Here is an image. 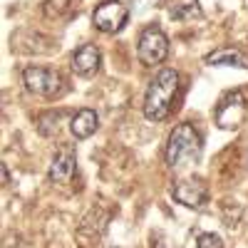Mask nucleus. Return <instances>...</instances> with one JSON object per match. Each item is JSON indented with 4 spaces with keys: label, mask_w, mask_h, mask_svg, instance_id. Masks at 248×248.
Masks as SVG:
<instances>
[{
    "label": "nucleus",
    "mask_w": 248,
    "mask_h": 248,
    "mask_svg": "<svg viewBox=\"0 0 248 248\" xmlns=\"http://www.w3.org/2000/svg\"><path fill=\"white\" fill-rule=\"evenodd\" d=\"M179 90V72L171 67H164L149 82L147 97H144V117L149 122H164L171 112L174 94Z\"/></svg>",
    "instance_id": "obj_1"
},
{
    "label": "nucleus",
    "mask_w": 248,
    "mask_h": 248,
    "mask_svg": "<svg viewBox=\"0 0 248 248\" xmlns=\"http://www.w3.org/2000/svg\"><path fill=\"white\" fill-rule=\"evenodd\" d=\"M201 134L194 129V124L181 122L179 127H174V132L169 134L167 141V152H164V159H167V167L179 171L189 164H196L201 159Z\"/></svg>",
    "instance_id": "obj_2"
},
{
    "label": "nucleus",
    "mask_w": 248,
    "mask_h": 248,
    "mask_svg": "<svg viewBox=\"0 0 248 248\" xmlns=\"http://www.w3.org/2000/svg\"><path fill=\"white\" fill-rule=\"evenodd\" d=\"M23 85L30 94L45 97V99H55L62 92V75L52 67H40V65H30L23 70Z\"/></svg>",
    "instance_id": "obj_3"
},
{
    "label": "nucleus",
    "mask_w": 248,
    "mask_h": 248,
    "mask_svg": "<svg viewBox=\"0 0 248 248\" xmlns=\"http://www.w3.org/2000/svg\"><path fill=\"white\" fill-rule=\"evenodd\" d=\"M137 55L141 60V65H147V67L161 65V62L167 60V55H169V37L164 35V30L159 25H149V28L141 30Z\"/></svg>",
    "instance_id": "obj_4"
},
{
    "label": "nucleus",
    "mask_w": 248,
    "mask_h": 248,
    "mask_svg": "<svg viewBox=\"0 0 248 248\" xmlns=\"http://www.w3.org/2000/svg\"><path fill=\"white\" fill-rule=\"evenodd\" d=\"M214 117H216V124L221 129H238L241 122L246 119V97H243V92L241 90L226 92L218 99Z\"/></svg>",
    "instance_id": "obj_5"
},
{
    "label": "nucleus",
    "mask_w": 248,
    "mask_h": 248,
    "mask_svg": "<svg viewBox=\"0 0 248 248\" xmlns=\"http://www.w3.org/2000/svg\"><path fill=\"white\" fill-rule=\"evenodd\" d=\"M127 17H129V10L124 3L119 0H105V3H99L92 13V23L99 32H119L124 25H127Z\"/></svg>",
    "instance_id": "obj_6"
},
{
    "label": "nucleus",
    "mask_w": 248,
    "mask_h": 248,
    "mask_svg": "<svg viewBox=\"0 0 248 248\" xmlns=\"http://www.w3.org/2000/svg\"><path fill=\"white\" fill-rule=\"evenodd\" d=\"M171 196L184 203L186 209H201V206L209 201V186H206L199 176L191 179H179L171 186Z\"/></svg>",
    "instance_id": "obj_7"
},
{
    "label": "nucleus",
    "mask_w": 248,
    "mask_h": 248,
    "mask_svg": "<svg viewBox=\"0 0 248 248\" xmlns=\"http://www.w3.org/2000/svg\"><path fill=\"white\" fill-rule=\"evenodd\" d=\"M75 164H77L75 149L70 144H62L52 159V164H50V181L52 184H67L75 174Z\"/></svg>",
    "instance_id": "obj_8"
},
{
    "label": "nucleus",
    "mask_w": 248,
    "mask_h": 248,
    "mask_svg": "<svg viewBox=\"0 0 248 248\" xmlns=\"http://www.w3.org/2000/svg\"><path fill=\"white\" fill-rule=\"evenodd\" d=\"M99 62H102V52L97 45H82L75 55H72V72L79 77H92L99 70Z\"/></svg>",
    "instance_id": "obj_9"
},
{
    "label": "nucleus",
    "mask_w": 248,
    "mask_h": 248,
    "mask_svg": "<svg viewBox=\"0 0 248 248\" xmlns=\"http://www.w3.org/2000/svg\"><path fill=\"white\" fill-rule=\"evenodd\" d=\"M203 62L211 65V67H241V70H248V55L238 47H218V50L206 55Z\"/></svg>",
    "instance_id": "obj_10"
},
{
    "label": "nucleus",
    "mask_w": 248,
    "mask_h": 248,
    "mask_svg": "<svg viewBox=\"0 0 248 248\" xmlns=\"http://www.w3.org/2000/svg\"><path fill=\"white\" fill-rule=\"evenodd\" d=\"M97 127H99V117H97L94 109H79V112L72 117V122H70V132H72L75 139H87V137H92V134L97 132Z\"/></svg>",
    "instance_id": "obj_11"
},
{
    "label": "nucleus",
    "mask_w": 248,
    "mask_h": 248,
    "mask_svg": "<svg viewBox=\"0 0 248 248\" xmlns=\"http://www.w3.org/2000/svg\"><path fill=\"white\" fill-rule=\"evenodd\" d=\"M77 10V0H47L45 3V15L47 17H70Z\"/></svg>",
    "instance_id": "obj_12"
},
{
    "label": "nucleus",
    "mask_w": 248,
    "mask_h": 248,
    "mask_svg": "<svg viewBox=\"0 0 248 248\" xmlns=\"http://www.w3.org/2000/svg\"><path fill=\"white\" fill-rule=\"evenodd\" d=\"M57 122H60V112H45L37 117V132L43 137H52L57 132Z\"/></svg>",
    "instance_id": "obj_13"
},
{
    "label": "nucleus",
    "mask_w": 248,
    "mask_h": 248,
    "mask_svg": "<svg viewBox=\"0 0 248 248\" xmlns=\"http://www.w3.org/2000/svg\"><path fill=\"white\" fill-rule=\"evenodd\" d=\"M171 17L176 20H184V17H201V8L196 3L186 5V8H171Z\"/></svg>",
    "instance_id": "obj_14"
},
{
    "label": "nucleus",
    "mask_w": 248,
    "mask_h": 248,
    "mask_svg": "<svg viewBox=\"0 0 248 248\" xmlns=\"http://www.w3.org/2000/svg\"><path fill=\"white\" fill-rule=\"evenodd\" d=\"M196 248H223V241L216 233H201L196 241Z\"/></svg>",
    "instance_id": "obj_15"
},
{
    "label": "nucleus",
    "mask_w": 248,
    "mask_h": 248,
    "mask_svg": "<svg viewBox=\"0 0 248 248\" xmlns=\"http://www.w3.org/2000/svg\"><path fill=\"white\" fill-rule=\"evenodd\" d=\"M152 241H154V243H152V248H171V246H169V241H164V238H161L159 233H156V236H154Z\"/></svg>",
    "instance_id": "obj_16"
},
{
    "label": "nucleus",
    "mask_w": 248,
    "mask_h": 248,
    "mask_svg": "<svg viewBox=\"0 0 248 248\" xmlns=\"http://www.w3.org/2000/svg\"><path fill=\"white\" fill-rule=\"evenodd\" d=\"M246 5H248V0H246Z\"/></svg>",
    "instance_id": "obj_17"
}]
</instances>
